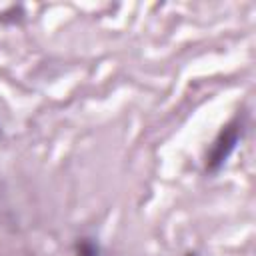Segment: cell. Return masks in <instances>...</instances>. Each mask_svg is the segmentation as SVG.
I'll return each mask as SVG.
<instances>
[{
	"label": "cell",
	"mask_w": 256,
	"mask_h": 256,
	"mask_svg": "<svg viewBox=\"0 0 256 256\" xmlns=\"http://www.w3.org/2000/svg\"><path fill=\"white\" fill-rule=\"evenodd\" d=\"M236 140H238V128H230V130H226V132L222 134V138L216 142V146H214L212 152H210V160H208L210 168H216L218 164H222V162L228 158V154H230V150L234 148Z\"/></svg>",
	"instance_id": "1"
},
{
	"label": "cell",
	"mask_w": 256,
	"mask_h": 256,
	"mask_svg": "<svg viewBox=\"0 0 256 256\" xmlns=\"http://www.w3.org/2000/svg\"><path fill=\"white\" fill-rule=\"evenodd\" d=\"M78 256H100V250L90 238H84L78 244Z\"/></svg>",
	"instance_id": "2"
}]
</instances>
